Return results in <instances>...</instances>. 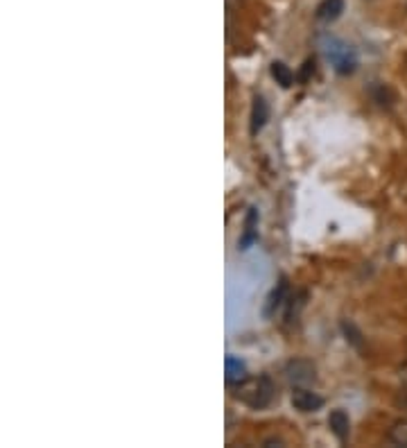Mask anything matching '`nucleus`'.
<instances>
[{"label":"nucleus","mask_w":407,"mask_h":448,"mask_svg":"<svg viewBox=\"0 0 407 448\" xmlns=\"http://www.w3.org/2000/svg\"><path fill=\"white\" fill-rule=\"evenodd\" d=\"M236 399L253 410H262L274 399V383L269 376H258V378H247L244 383L236 385Z\"/></svg>","instance_id":"f257e3e1"},{"label":"nucleus","mask_w":407,"mask_h":448,"mask_svg":"<svg viewBox=\"0 0 407 448\" xmlns=\"http://www.w3.org/2000/svg\"><path fill=\"white\" fill-rule=\"evenodd\" d=\"M323 55L328 59V64L338 70L340 75H351L358 61H355V53L349 44H344L342 39L328 37L323 41Z\"/></svg>","instance_id":"f03ea898"},{"label":"nucleus","mask_w":407,"mask_h":448,"mask_svg":"<svg viewBox=\"0 0 407 448\" xmlns=\"http://www.w3.org/2000/svg\"><path fill=\"white\" fill-rule=\"evenodd\" d=\"M285 378L290 381L292 387H310L317 381V367L312 360L294 358L285 364Z\"/></svg>","instance_id":"7ed1b4c3"},{"label":"nucleus","mask_w":407,"mask_h":448,"mask_svg":"<svg viewBox=\"0 0 407 448\" xmlns=\"http://www.w3.org/2000/svg\"><path fill=\"white\" fill-rule=\"evenodd\" d=\"M290 401L294 410L299 412H317L323 407V399L317 392H312L310 387H294Z\"/></svg>","instance_id":"20e7f679"},{"label":"nucleus","mask_w":407,"mask_h":448,"mask_svg":"<svg viewBox=\"0 0 407 448\" xmlns=\"http://www.w3.org/2000/svg\"><path fill=\"white\" fill-rule=\"evenodd\" d=\"M247 378H249L247 364H244L238 355H227V360H224V381H227L231 387H236Z\"/></svg>","instance_id":"39448f33"},{"label":"nucleus","mask_w":407,"mask_h":448,"mask_svg":"<svg viewBox=\"0 0 407 448\" xmlns=\"http://www.w3.org/2000/svg\"><path fill=\"white\" fill-rule=\"evenodd\" d=\"M328 428H331V433L344 444L346 440H349V435H351V419H349V414H346L342 407L333 410L328 414Z\"/></svg>","instance_id":"423d86ee"},{"label":"nucleus","mask_w":407,"mask_h":448,"mask_svg":"<svg viewBox=\"0 0 407 448\" xmlns=\"http://www.w3.org/2000/svg\"><path fill=\"white\" fill-rule=\"evenodd\" d=\"M269 118V107L267 102H265L262 95H256L253 98V105H251V136H256L258 131L265 127V122H267Z\"/></svg>","instance_id":"0eeeda50"},{"label":"nucleus","mask_w":407,"mask_h":448,"mask_svg":"<svg viewBox=\"0 0 407 448\" xmlns=\"http://www.w3.org/2000/svg\"><path fill=\"white\" fill-rule=\"evenodd\" d=\"M258 211L256 209H249L247 213V220H244V233H242V238L238 242V247L240 249H249L253 242L258 240Z\"/></svg>","instance_id":"6e6552de"},{"label":"nucleus","mask_w":407,"mask_h":448,"mask_svg":"<svg viewBox=\"0 0 407 448\" xmlns=\"http://www.w3.org/2000/svg\"><path fill=\"white\" fill-rule=\"evenodd\" d=\"M344 12V0H321L317 12H314V16H317V20H321V23H333V20H338Z\"/></svg>","instance_id":"1a4fd4ad"},{"label":"nucleus","mask_w":407,"mask_h":448,"mask_svg":"<svg viewBox=\"0 0 407 448\" xmlns=\"http://www.w3.org/2000/svg\"><path fill=\"white\" fill-rule=\"evenodd\" d=\"M285 301H288V281L281 279L276 283V288L269 292L267 303H265V315H267V317H272V315L276 312Z\"/></svg>","instance_id":"9d476101"},{"label":"nucleus","mask_w":407,"mask_h":448,"mask_svg":"<svg viewBox=\"0 0 407 448\" xmlns=\"http://www.w3.org/2000/svg\"><path fill=\"white\" fill-rule=\"evenodd\" d=\"M269 73L274 79H276V84H281L283 88H290L294 84V73L290 70V66L283 64V61H272Z\"/></svg>","instance_id":"9b49d317"},{"label":"nucleus","mask_w":407,"mask_h":448,"mask_svg":"<svg viewBox=\"0 0 407 448\" xmlns=\"http://www.w3.org/2000/svg\"><path fill=\"white\" fill-rule=\"evenodd\" d=\"M389 442L396 444V446H403L407 448V421H396L392 428H389Z\"/></svg>","instance_id":"f8f14e48"},{"label":"nucleus","mask_w":407,"mask_h":448,"mask_svg":"<svg viewBox=\"0 0 407 448\" xmlns=\"http://www.w3.org/2000/svg\"><path fill=\"white\" fill-rule=\"evenodd\" d=\"M342 331L346 335V342L353 344L355 349H362L364 340H362V333L358 331V326H355L353 322H342Z\"/></svg>","instance_id":"ddd939ff"},{"label":"nucleus","mask_w":407,"mask_h":448,"mask_svg":"<svg viewBox=\"0 0 407 448\" xmlns=\"http://www.w3.org/2000/svg\"><path fill=\"white\" fill-rule=\"evenodd\" d=\"M312 73H314V61H312V59H308V61H305V64H303V70H301L299 79H301V81H308Z\"/></svg>","instance_id":"4468645a"}]
</instances>
